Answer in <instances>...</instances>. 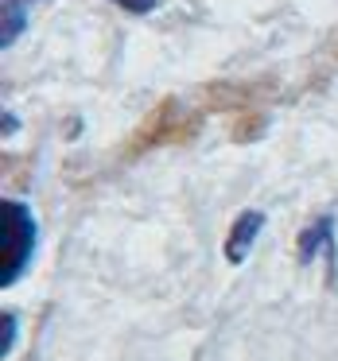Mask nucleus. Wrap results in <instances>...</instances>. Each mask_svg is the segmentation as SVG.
Segmentation results:
<instances>
[{
	"instance_id": "nucleus-1",
	"label": "nucleus",
	"mask_w": 338,
	"mask_h": 361,
	"mask_svg": "<svg viewBox=\"0 0 338 361\" xmlns=\"http://www.w3.org/2000/svg\"><path fill=\"white\" fill-rule=\"evenodd\" d=\"M0 288H12L20 276L28 272L35 249H40V221L16 198H4L0 202Z\"/></svg>"
},
{
	"instance_id": "nucleus-2",
	"label": "nucleus",
	"mask_w": 338,
	"mask_h": 361,
	"mask_svg": "<svg viewBox=\"0 0 338 361\" xmlns=\"http://www.w3.org/2000/svg\"><path fill=\"white\" fill-rule=\"evenodd\" d=\"M315 257L327 260L330 280H334V272H338V245H334V218H330V214L319 218V221H311V226L299 233V260L311 264Z\"/></svg>"
},
{
	"instance_id": "nucleus-3",
	"label": "nucleus",
	"mask_w": 338,
	"mask_h": 361,
	"mask_svg": "<svg viewBox=\"0 0 338 361\" xmlns=\"http://www.w3.org/2000/svg\"><path fill=\"white\" fill-rule=\"evenodd\" d=\"M260 229H265V214H260V210H241V214H237V221L229 226V237H226L229 264H241V260L249 257V249L257 245Z\"/></svg>"
},
{
	"instance_id": "nucleus-4",
	"label": "nucleus",
	"mask_w": 338,
	"mask_h": 361,
	"mask_svg": "<svg viewBox=\"0 0 338 361\" xmlns=\"http://www.w3.org/2000/svg\"><path fill=\"white\" fill-rule=\"evenodd\" d=\"M32 4H35V0H4V16H0V47H4V51L24 35Z\"/></svg>"
},
{
	"instance_id": "nucleus-5",
	"label": "nucleus",
	"mask_w": 338,
	"mask_h": 361,
	"mask_svg": "<svg viewBox=\"0 0 338 361\" xmlns=\"http://www.w3.org/2000/svg\"><path fill=\"white\" fill-rule=\"evenodd\" d=\"M0 326H4V342H0V353H4V357H8L12 342H16V330H20L16 314H4V319H0Z\"/></svg>"
},
{
	"instance_id": "nucleus-6",
	"label": "nucleus",
	"mask_w": 338,
	"mask_h": 361,
	"mask_svg": "<svg viewBox=\"0 0 338 361\" xmlns=\"http://www.w3.org/2000/svg\"><path fill=\"white\" fill-rule=\"evenodd\" d=\"M113 4H121L125 12H136V16H144V12H152L159 4V0H113Z\"/></svg>"
}]
</instances>
